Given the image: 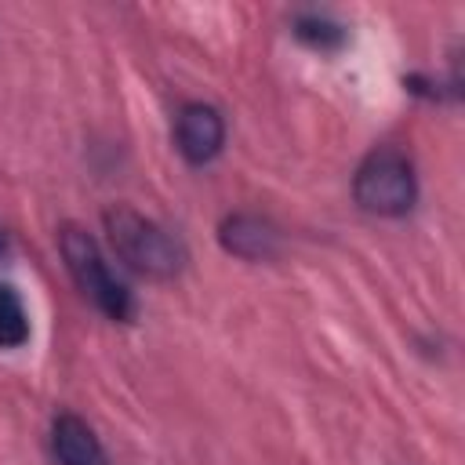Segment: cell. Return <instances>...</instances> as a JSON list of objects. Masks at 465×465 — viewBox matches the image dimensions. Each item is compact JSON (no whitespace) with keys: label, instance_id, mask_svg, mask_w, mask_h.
<instances>
[{"label":"cell","instance_id":"obj_4","mask_svg":"<svg viewBox=\"0 0 465 465\" xmlns=\"http://www.w3.org/2000/svg\"><path fill=\"white\" fill-rule=\"evenodd\" d=\"M225 142V124L218 116V109L203 105V102H189L182 105L178 120H174V145L189 163H207L222 153Z\"/></svg>","mask_w":465,"mask_h":465},{"label":"cell","instance_id":"obj_6","mask_svg":"<svg viewBox=\"0 0 465 465\" xmlns=\"http://www.w3.org/2000/svg\"><path fill=\"white\" fill-rule=\"evenodd\" d=\"M51 447L58 465H109L94 429L76 414H58L51 425Z\"/></svg>","mask_w":465,"mask_h":465},{"label":"cell","instance_id":"obj_1","mask_svg":"<svg viewBox=\"0 0 465 465\" xmlns=\"http://www.w3.org/2000/svg\"><path fill=\"white\" fill-rule=\"evenodd\" d=\"M105 232H109L113 251L134 272H142L149 280H171L185 265L182 243L163 225H156L153 218H145L131 207H109L105 211Z\"/></svg>","mask_w":465,"mask_h":465},{"label":"cell","instance_id":"obj_9","mask_svg":"<svg viewBox=\"0 0 465 465\" xmlns=\"http://www.w3.org/2000/svg\"><path fill=\"white\" fill-rule=\"evenodd\" d=\"M4 247H7V243H4V232H0V254H4Z\"/></svg>","mask_w":465,"mask_h":465},{"label":"cell","instance_id":"obj_5","mask_svg":"<svg viewBox=\"0 0 465 465\" xmlns=\"http://www.w3.org/2000/svg\"><path fill=\"white\" fill-rule=\"evenodd\" d=\"M218 240H222V247L229 254L247 258V262H265L280 247L276 229L258 214H229L222 222V229H218Z\"/></svg>","mask_w":465,"mask_h":465},{"label":"cell","instance_id":"obj_8","mask_svg":"<svg viewBox=\"0 0 465 465\" xmlns=\"http://www.w3.org/2000/svg\"><path fill=\"white\" fill-rule=\"evenodd\" d=\"M294 36L302 44L316 47V51H334V47L345 44V29L338 22H331V18H323V15H302L294 22Z\"/></svg>","mask_w":465,"mask_h":465},{"label":"cell","instance_id":"obj_2","mask_svg":"<svg viewBox=\"0 0 465 465\" xmlns=\"http://www.w3.org/2000/svg\"><path fill=\"white\" fill-rule=\"evenodd\" d=\"M58 247H62L65 269H69L73 283L80 287V294H84L98 312H105L109 320H131V312H134L131 291L109 272V265H105L98 243H94L80 225H65L62 236H58Z\"/></svg>","mask_w":465,"mask_h":465},{"label":"cell","instance_id":"obj_3","mask_svg":"<svg viewBox=\"0 0 465 465\" xmlns=\"http://www.w3.org/2000/svg\"><path fill=\"white\" fill-rule=\"evenodd\" d=\"M352 196L371 214H381V218L407 214L414 207V196H418V182H414L411 160L392 145H381V149L367 153L363 163L356 167Z\"/></svg>","mask_w":465,"mask_h":465},{"label":"cell","instance_id":"obj_7","mask_svg":"<svg viewBox=\"0 0 465 465\" xmlns=\"http://www.w3.org/2000/svg\"><path fill=\"white\" fill-rule=\"evenodd\" d=\"M29 341V316H25V305L22 298L0 283V349H18Z\"/></svg>","mask_w":465,"mask_h":465}]
</instances>
